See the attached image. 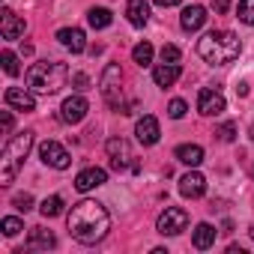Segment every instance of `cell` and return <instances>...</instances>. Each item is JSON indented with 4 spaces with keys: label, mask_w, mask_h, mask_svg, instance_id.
<instances>
[{
    "label": "cell",
    "mask_w": 254,
    "mask_h": 254,
    "mask_svg": "<svg viewBox=\"0 0 254 254\" xmlns=\"http://www.w3.org/2000/svg\"><path fill=\"white\" fill-rule=\"evenodd\" d=\"M0 60H3L6 75H18V57H15L12 51H3V54H0Z\"/></svg>",
    "instance_id": "83f0119b"
},
{
    "label": "cell",
    "mask_w": 254,
    "mask_h": 254,
    "mask_svg": "<svg viewBox=\"0 0 254 254\" xmlns=\"http://www.w3.org/2000/svg\"><path fill=\"white\" fill-rule=\"evenodd\" d=\"M180 63H159L156 69H153V81L159 84V87H174L177 84V78H180Z\"/></svg>",
    "instance_id": "d6986e66"
},
{
    "label": "cell",
    "mask_w": 254,
    "mask_h": 254,
    "mask_svg": "<svg viewBox=\"0 0 254 254\" xmlns=\"http://www.w3.org/2000/svg\"><path fill=\"white\" fill-rule=\"evenodd\" d=\"M12 206H15L18 212H30V209H33V197H30V194H15V197H12Z\"/></svg>",
    "instance_id": "4dcf8cb0"
},
{
    "label": "cell",
    "mask_w": 254,
    "mask_h": 254,
    "mask_svg": "<svg viewBox=\"0 0 254 254\" xmlns=\"http://www.w3.org/2000/svg\"><path fill=\"white\" fill-rule=\"evenodd\" d=\"M66 227H69L72 239H78L81 245H96L108 236L111 215L99 200H78L66 215Z\"/></svg>",
    "instance_id": "6da1fadb"
},
{
    "label": "cell",
    "mask_w": 254,
    "mask_h": 254,
    "mask_svg": "<svg viewBox=\"0 0 254 254\" xmlns=\"http://www.w3.org/2000/svg\"><path fill=\"white\" fill-rule=\"evenodd\" d=\"M191 245H194L197 251L212 248V245H215V227H212V224H206V221H200V224L191 230Z\"/></svg>",
    "instance_id": "ffe728a7"
},
{
    "label": "cell",
    "mask_w": 254,
    "mask_h": 254,
    "mask_svg": "<svg viewBox=\"0 0 254 254\" xmlns=\"http://www.w3.org/2000/svg\"><path fill=\"white\" fill-rule=\"evenodd\" d=\"M24 30H27V24L12 12V9H3L0 12V33H3V39H18V36H24Z\"/></svg>",
    "instance_id": "7c38bea8"
},
{
    "label": "cell",
    "mask_w": 254,
    "mask_h": 254,
    "mask_svg": "<svg viewBox=\"0 0 254 254\" xmlns=\"http://www.w3.org/2000/svg\"><path fill=\"white\" fill-rule=\"evenodd\" d=\"M251 141H254V126H251Z\"/></svg>",
    "instance_id": "8d00e7d4"
},
{
    "label": "cell",
    "mask_w": 254,
    "mask_h": 254,
    "mask_svg": "<svg viewBox=\"0 0 254 254\" xmlns=\"http://www.w3.org/2000/svg\"><path fill=\"white\" fill-rule=\"evenodd\" d=\"M39 212H42L45 218H54V215H60V212H63V197H60V194H51V197H45V200L39 203Z\"/></svg>",
    "instance_id": "d4e9b609"
},
{
    "label": "cell",
    "mask_w": 254,
    "mask_h": 254,
    "mask_svg": "<svg viewBox=\"0 0 254 254\" xmlns=\"http://www.w3.org/2000/svg\"><path fill=\"white\" fill-rule=\"evenodd\" d=\"M162 63H180V48L177 45H165L162 48Z\"/></svg>",
    "instance_id": "1f68e13d"
},
{
    "label": "cell",
    "mask_w": 254,
    "mask_h": 254,
    "mask_svg": "<svg viewBox=\"0 0 254 254\" xmlns=\"http://www.w3.org/2000/svg\"><path fill=\"white\" fill-rule=\"evenodd\" d=\"M203 191H206V180H203V174H197V171H189L186 177H180V194L183 197H203Z\"/></svg>",
    "instance_id": "5bb4252c"
},
{
    "label": "cell",
    "mask_w": 254,
    "mask_h": 254,
    "mask_svg": "<svg viewBox=\"0 0 254 254\" xmlns=\"http://www.w3.org/2000/svg\"><path fill=\"white\" fill-rule=\"evenodd\" d=\"M197 54L209 63V66H227L242 54V42L230 33V30H212L197 42Z\"/></svg>",
    "instance_id": "7a4b0ae2"
},
{
    "label": "cell",
    "mask_w": 254,
    "mask_h": 254,
    "mask_svg": "<svg viewBox=\"0 0 254 254\" xmlns=\"http://www.w3.org/2000/svg\"><path fill=\"white\" fill-rule=\"evenodd\" d=\"M6 105L9 108H18V111H36V99H33V90H21V87H9L6 90Z\"/></svg>",
    "instance_id": "2e32d148"
},
{
    "label": "cell",
    "mask_w": 254,
    "mask_h": 254,
    "mask_svg": "<svg viewBox=\"0 0 254 254\" xmlns=\"http://www.w3.org/2000/svg\"><path fill=\"white\" fill-rule=\"evenodd\" d=\"M87 111H90V105H87L84 96H69V99L60 105V117H63V123H69V126L81 123V120L87 117Z\"/></svg>",
    "instance_id": "30bf717a"
},
{
    "label": "cell",
    "mask_w": 254,
    "mask_h": 254,
    "mask_svg": "<svg viewBox=\"0 0 254 254\" xmlns=\"http://www.w3.org/2000/svg\"><path fill=\"white\" fill-rule=\"evenodd\" d=\"M105 150H108V159H111V168H114V171H123L126 165H129V159H132L129 141H123V138H111V141L105 144Z\"/></svg>",
    "instance_id": "8fae6325"
},
{
    "label": "cell",
    "mask_w": 254,
    "mask_h": 254,
    "mask_svg": "<svg viewBox=\"0 0 254 254\" xmlns=\"http://www.w3.org/2000/svg\"><path fill=\"white\" fill-rule=\"evenodd\" d=\"M236 18L242 24H254V0H239V6H236Z\"/></svg>",
    "instance_id": "484cf974"
},
{
    "label": "cell",
    "mask_w": 254,
    "mask_h": 254,
    "mask_svg": "<svg viewBox=\"0 0 254 254\" xmlns=\"http://www.w3.org/2000/svg\"><path fill=\"white\" fill-rule=\"evenodd\" d=\"M54 245H57V239H54L51 230H45V227H33V230H30V245H27V248H42V251H48V248H54Z\"/></svg>",
    "instance_id": "7402d4cb"
},
{
    "label": "cell",
    "mask_w": 254,
    "mask_h": 254,
    "mask_svg": "<svg viewBox=\"0 0 254 254\" xmlns=\"http://www.w3.org/2000/svg\"><path fill=\"white\" fill-rule=\"evenodd\" d=\"M66 78H69V69L63 63H33L24 75L27 81V90L39 93V96H54L66 87Z\"/></svg>",
    "instance_id": "3957f363"
},
{
    "label": "cell",
    "mask_w": 254,
    "mask_h": 254,
    "mask_svg": "<svg viewBox=\"0 0 254 254\" xmlns=\"http://www.w3.org/2000/svg\"><path fill=\"white\" fill-rule=\"evenodd\" d=\"M0 227H3V233H6V236H18V233L24 230V224H21L15 215H6L3 221H0Z\"/></svg>",
    "instance_id": "4316f807"
},
{
    "label": "cell",
    "mask_w": 254,
    "mask_h": 254,
    "mask_svg": "<svg viewBox=\"0 0 254 254\" xmlns=\"http://www.w3.org/2000/svg\"><path fill=\"white\" fill-rule=\"evenodd\" d=\"M57 39H60V45L69 48L72 54H81V51L87 48V36H84L81 27H63V30H57Z\"/></svg>",
    "instance_id": "9a60e30c"
},
{
    "label": "cell",
    "mask_w": 254,
    "mask_h": 254,
    "mask_svg": "<svg viewBox=\"0 0 254 254\" xmlns=\"http://www.w3.org/2000/svg\"><path fill=\"white\" fill-rule=\"evenodd\" d=\"M186 111H189V105H186L183 99H174V102L168 105V117H174V120H183Z\"/></svg>",
    "instance_id": "f546056e"
},
{
    "label": "cell",
    "mask_w": 254,
    "mask_h": 254,
    "mask_svg": "<svg viewBox=\"0 0 254 254\" xmlns=\"http://www.w3.org/2000/svg\"><path fill=\"white\" fill-rule=\"evenodd\" d=\"M189 227V212L183 209V206H168L162 215H159V221H156V230L162 233V236H177V233H183Z\"/></svg>",
    "instance_id": "8992f818"
},
{
    "label": "cell",
    "mask_w": 254,
    "mask_h": 254,
    "mask_svg": "<svg viewBox=\"0 0 254 254\" xmlns=\"http://www.w3.org/2000/svg\"><path fill=\"white\" fill-rule=\"evenodd\" d=\"M105 183H108V171H102V168H87V171H81L75 177V189L78 191H93V189H99Z\"/></svg>",
    "instance_id": "4fadbf2b"
},
{
    "label": "cell",
    "mask_w": 254,
    "mask_h": 254,
    "mask_svg": "<svg viewBox=\"0 0 254 254\" xmlns=\"http://www.w3.org/2000/svg\"><path fill=\"white\" fill-rule=\"evenodd\" d=\"M3 132H12V111H3Z\"/></svg>",
    "instance_id": "e575fe53"
},
{
    "label": "cell",
    "mask_w": 254,
    "mask_h": 254,
    "mask_svg": "<svg viewBox=\"0 0 254 254\" xmlns=\"http://www.w3.org/2000/svg\"><path fill=\"white\" fill-rule=\"evenodd\" d=\"M72 84H75V90H87V87H90V78H87L84 72H78V75L72 78Z\"/></svg>",
    "instance_id": "d6a6232c"
},
{
    "label": "cell",
    "mask_w": 254,
    "mask_h": 254,
    "mask_svg": "<svg viewBox=\"0 0 254 254\" xmlns=\"http://www.w3.org/2000/svg\"><path fill=\"white\" fill-rule=\"evenodd\" d=\"M177 159H180L183 165H189V168H197V165L203 162V147H197V144H183V147H177Z\"/></svg>",
    "instance_id": "44dd1931"
},
{
    "label": "cell",
    "mask_w": 254,
    "mask_h": 254,
    "mask_svg": "<svg viewBox=\"0 0 254 254\" xmlns=\"http://www.w3.org/2000/svg\"><path fill=\"white\" fill-rule=\"evenodd\" d=\"M153 3H159V6H165V9H168V6H177V3H183V0H153Z\"/></svg>",
    "instance_id": "d590c367"
},
{
    "label": "cell",
    "mask_w": 254,
    "mask_h": 254,
    "mask_svg": "<svg viewBox=\"0 0 254 254\" xmlns=\"http://www.w3.org/2000/svg\"><path fill=\"white\" fill-rule=\"evenodd\" d=\"M39 159H42L48 168H57V171H66V168L72 165V156H69L57 141H45V144L39 147Z\"/></svg>",
    "instance_id": "52a82bcc"
},
{
    "label": "cell",
    "mask_w": 254,
    "mask_h": 254,
    "mask_svg": "<svg viewBox=\"0 0 254 254\" xmlns=\"http://www.w3.org/2000/svg\"><path fill=\"white\" fill-rule=\"evenodd\" d=\"M126 15H129L132 27H144L150 21V3L147 0H129V3H126Z\"/></svg>",
    "instance_id": "ac0fdd59"
},
{
    "label": "cell",
    "mask_w": 254,
    "mask_h": 254,
    "mask_svg": "<svg viewBox=\"0 0 254 254\" xmlns=\"http://www.w3.org/2000/svg\"><path fill=\"white\" fill-rule=\"evenodd\" d=\"M120 81H123L120 66H117V63H108L105 72H102V78H99V90H102L105 102L114 105V108H120V99H123V87H120Z\"/></svg>",
    "instance_id": "5b68a950"
},
{
    "label": "cell",
    "mask_w": 254,
    "mask_h": 254,
    "mask_svg": "<svg viewBox=\"0 0 254 254\" xmlns=\"http://www.w3.org/2000/svg\"><path fill=\"white\" fill-rule=\"evenodd\" d=\"M197 111H200L203 117H218V114L224 111V96H221L218 90L203 87V90L197 93Z\"/></svg>",
    "instance_id": "9c48e42d"
},
{
    "label": "cell",
    "mask_w": 254,
    "mask_h": 254,
    "mask_svg": "<svg viewBox=\"0 0 254 254\" xmlns=\"http://www.w3.org/2000/svg\"><path fill=\"white\" fill-rule=\"evenodd\" d=\"M215 135H218V141L230 144V141L236 138V126H233V123H224V126H218V129H215Z\"/></svg>",
    "instance_id": "f1b7e54d"
},
{
    "label": "cell",
    "mask_w": 254,
    "mask_h": 254,
    "mask_svg": "<svg viewBox=\"0 0 254 254\" xmlns=\"http://www.w3.org/2000/svg\"><path fill=\"white\" fill-rule=\"evenodd\" d=\"M248 233H251V239H254V227H251V230H248Z\"/></svg>",
    "instance_id": "74e56055"
},
{
    "label": "cell",
    "mask_w": 254,
    "mask_h": 254,
    "mask_svg": "<svg viewBox=\"0 0 254 254\" xmlns=\"http://www.w3.org/2000/svg\"><path fill=\"white\" fill-rule=\"evenodd\" d=\"M153 54H156V51H153L150 42H138V45L132 48V60H135L138 66H150V63H153Z\"/></svg>",
    "instance_id": "cb8c5ba5"
},
{
    "label": "cell",
    "mask_w": 254,
    "mask_h": 254,
    "mask_svg": "<svg viewBox=\"0 0 254 254\" xmlns=\"http://www.w3.org/2000/svg\"><path fill=\"white\" fill-rule=\"evenodd\" d=\"M87 21H90V27H93V30H105V27H111V21H114V15H111V9H102V6H93V9L87 12Z\"/></svg>",
    "instance_id": "603a6c76"
},
{
    "label": "cell",
    "mask_w": 254,
    "mask_h": 254,
    "mask_svg": "<svg viewBox=\"0 0 254 254\" xmlns=\"http://www.w3.org/2000/svg\"><path fill=\"white\" fill-rule=\"evenodd\" d=\"M33 141H36V135H33L30 129H24V132H18L15 138H9V144L3 147V156H0V186H9V183L15 180L21 162H24L27 153L33 150Z\"/></svg>",
    "instance_id": "277c9868"
},
{
    "label": "cell",
    "mask_w": 254,
    "mask_h": 254,
    "mask_svg": "<svg viewBox=\"0 0 254 254\" xmlns=\"http://www.w3.org/2000/svg\"><path fill=\"white\" fill-rule=\"evenodd\" d=\"M212 9H215V15H224L230 9V0H212Z\"/></svg>",
    "instance_id": "836d02e7"
},
{
    "label": "cell",
    "mask_w": 254,
    "mask_h": 254,
    "mask_svg": "<svg viewBox=\"0 0 254 254\" xmlns=\"http://www.w3.org/2000/svg\"><path fill=\"white\" fill-rule=\"evenodd\" d=\"M180 24H183V30H186V33L200 30V27L206 24V9H203V6H186V9H183V15H180Z\"/></svg>",
    "instance_id": "e0dca14e"
},
{
    "label": "cell",
    "mask_w": 254,
    "mask_h": 254,
    "mask_svg": "<svg viewBox=\"0 0 254 254\" xmlns=\"http://www.w3.org/2000/svg\"><path fill=\"white\" fill-rule=\"evenodd\" d=\"M135 135H138V141H141L144 147H153V144H159V138H162V126H159V120H156L153 114H144V117L135 123Z\"/></svg>",
    "instance_id": "ba28073f"
}]
</instances>
